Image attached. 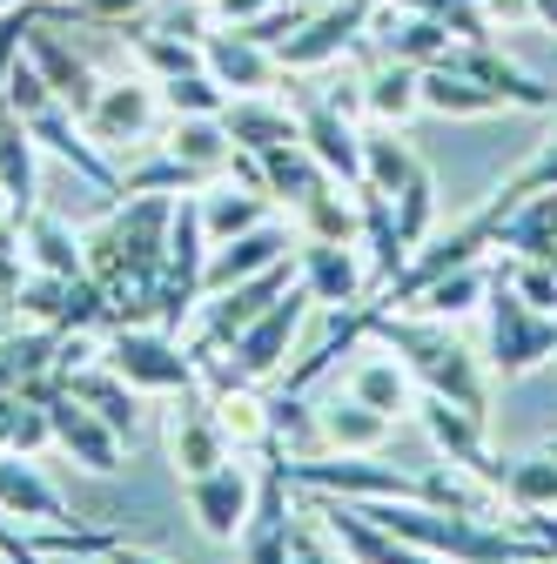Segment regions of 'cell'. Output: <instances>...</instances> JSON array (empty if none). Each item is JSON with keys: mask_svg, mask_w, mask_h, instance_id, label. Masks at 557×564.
<instances>
[{"mask_svg": "<svg viewBox=\"0 0 557 564\" xmlns=\"http://www.w3.org/2000/svg\"><path fill=\"white\" fill-rule=\"evenodd\" d=\"M290 470H283V451H275L269 464H262V477H255V505H249V518H242V531H236V557L242 564H290V544H296V518H290Z\"/></svg>", "mask_w": 557, "mask_h": 564, "instance_id": "cell-9", "label": "cell"}, {"mask_svg": "<svg viewBox=\"0 0 557 564\" xmlns=\"http://www.w3.org/2000/svg\"><path fill=\"white\" fill-rule=\"evenodd\" d=\"M75 564H81V557H75Z\"/></svg>", "mask_w": 557, "mask_h": 564, "instance_id": "cell-55", "label": "cell"}, {"mask_svg": "<svg viewBox=\"0 0 557 564\" xmlns=\"http://www.w3.org/2000/svg\"><path fill=\"white\" fill-rule=\"evenodd\" d=\"M342 564H350V557H342Z\"/></svg>", "mask_w": 557, "mask_h": 564, "instance_id": "cell-54", "label": "cell"}, {"mask_svg": "<svg viewBox=\"0 0 557 564\" xmlns=\"http://www.w3.org/2000/svg\"><path fill=\"white\" fill-rule=\"evenodd\" d=\"M229 431H222V416H216V403H201L195 390L182 397V410L168 416V457H175V470H182V484L188 477H201V470H216V464H229Z\"/></svg>", "mask_w": 557, "mask_h": 564, "instance_id": "cell-19", "label": "cell"}, {"mask_svg": "<svg viewBox=\"0 0 557 564\" xmlns=\"http://www.w3.org/2000/svg\"><path fill=\"white\" fill-rule=\"evenodd\" d=\"M477 8H483V21H491V34H498V28L511 34V28L531 21V0H477Z\"/></svg>", "mask_w": 557, "mask_h": 564, "instance_id": "cell-47", "label": "cell"}, {"mask_svg": "<svg viewBox=\"0 0 557 564\" xmlns=\"http://www.w3.org/2000/svg\"><path fill=\"white\" fill-rule=\"evenodd\" d=\"M498 498H511V511H557V457H550V451L504 457Z\"/></svg>", "mask_w": 557, "mask_h": 564, "instance_id": "cell-35", "label": "cell"}, {"mask_svg": "<svg viewBox=\"0 0 557 564\" xmlns=\"http://www.w3.org/2000/svg\"><path fill=\"white\" fill-rule=\"evenodd\" d=\"M544 451H550V457H557V437H544Z\"/></svg>", "mask_w": 557, "mask_h": 564, "instance_id": "cell-53", "label": "cell"}, {"mask_svg": "<svg viewBox=\"0 0 557 564\" xmlns=\"http://www.w3.org/2000/svg\"><path fill=\"white\" fill-rule=\"evenodd\" d=\"M531 21H537V28H550V34H557V0H531Z\"/></svg>", "mask_w": 557, "mask_h": 564, "instance_id": "cell-51", "label": "cell"}, {"mask_svg": "<svg viewBox=\"0 0 557 564\" xmlns=\"http://www.w3.org/2000/svg\"><path fill=\"white\" fill-rule=\"evenodd\" d=\"M216 416H222V431H229L236 451H269V444H275V423L262 416V403L249 397V383H229V390L216 397Z\"/></svg>", "mask_w": 557, "mask_h": 564, "instance_id": "cell-39", "label": "cell"}, {"mask_svg": "<svg viewBox=\"0 0 557 564\" xmlns=\"http://www.w3.org/2000/svg\"><path fill=\"white\" fill-rule=\"evenodd\" d=\"M444 67H457V75H470V82H483L491 95H504V108H531V115H550L557 108V88H544L531 67H517L498 41H457L444 54Z\"/></svg>", "mask_w": 557, "mask_h": 564, "instance_id": "cell-13", "label": "cell"}, {"mask_svg": "<svg viewBox=\"0 0 557 564\" xmlns=\"http://www.w3.org/2000/svg\"><path fill=\"white\" fill-rule=\"evenodd\" d=\"M54 383H61V390H75V397L108 423L121 444L142 437V390H134L128 377H114L101 357H95V364H81V370H67V377H54Z\"/></svg>", "mask_w": 557, "mask_h": 564, "instance_id": "cell-20", "label": "cell"}, {"mask_svg": "<svg viewBox=\"0 0 557 564\" xmlns=\"http://www.w3.org/2000/svg\"><path fill=\"white\" fill-rule=\"evenodd\" d=\"M195 208H201V236H208V249H216V242H229V236L269 223V208H275V202H269L262 188L236 182V175H216L208 188H195Z\"/></svg>", "mask_w": 557, "mask_h": 564, "instance_id": "cell-24", "label": "cell"}, {"mask_svg": "<svg viewBox=\"0 0 557 564\" xmlns=\"http://www.w3.org/2000/svg\"><path fill=\"white\" fill-rule=\"evenodd\" d=\"M283 8H303V14H309V8H323V0H283Z\"/></svg>", "mask_w": 557, "mask_h": 564, "instance_id": "cell-52", "label": "cell"}, {"mask_svg": "<svg viewBox=\"0 0 557 564\" xmlns=\"http://www.w3.org/2000/svg\"><path fill=\"white\" fill-rule=\"evenodd\" d=\"M424 115H444V121H483V115H504V95H491L483 82L457 75V67H424Z\"/></svg>", "mask_w": 557, "mask_h": 564, "instance_id": "cell-30", "label": "cell"}, {"mask_svg": "<svg viewBox=\"0 0 557 564\" xmlns=\"http://www.w3.org/2000/svg\"><path fill=\"white\" fill-rule=\"evenodd\" d=\"M309 290H303V275H296V290H283V296H275L229 349H222V357H208L201 370L208 377H216V390H229V383H262V377H275V370H283L290 364V349H296V336H303V316H309Z\"/></svg>", "mask_w": 557, "mask_h": 564, "instance_id": "cell-3", "label": "cell"}, {"mask_svg": "<svg viewBox=\"0 0 557 564\" xmlns=\"http://www.w3.org/2000/svg\"><path fill=\"white\" fill-rule=\"evenodd\" d=\"M201 269H208L201 208H195V195H182L175 202V229H168V256H162V290H155V323L168 336L201 310Z\"/></svg>", "mask_w": 557, "mask_h": 564, "instance_id": "cell-7", "label": "cell"}, {"mask_svg": "<svg viewBox=\"0 0 557 564\" xmlns=\"http://www.w3.org/2000/svg\"><path fill=\"white\" fill-rule=\"evenodd\" d=\"M370 21H376V0H323L275 41V61H283V75H323L370 34Z\"/></svg>", "mask_w": 557, "mask_h": 564, "instance_id": "cell-6", "label": "cell"}, {"mask_svg": "<svg viewBox=\"0 0 557 564\" xmlns=\"http://www.w3.org/2000/svg\"><path fill=\"white\" fill-rule=\"evenodd\" d=\"M0 208H14V216L28 223L41 208V182H34V134L28 121L0 101Z\"/></svg>", "mask_w": 557, "mask_h": 564, "instance_id": "cell-26", "label": "cell"}, {"mask_svg": "<svg viewBox=\"0 0 557 564\" xmlns=\"http://www.w3.org/2000/svg\"><path fill=\"white\" fill-rule=\"evenodd\" d=\"M416 423H424V437L437 444V457H444L450 470L477 477L483 490L504 484V457H491V444H483V431H491L483 416H470V410H457V403H444V397H424V403H416Z\"/></svg>", "mask_w": 557, "mask_h": 564, "instance_id": "cell-10", "label": "cell"}, {"mask_svg": "<svg viewBox=\"0 0 557 564\" xmlns=\"http://www.w3.org/2000/svg\"><path fill=\"white\" fill-rule=\"evenodd\" d=\"M28 134H34V149H47L54 162H67L81 182H95L101 195H121V175H114V162L88 141V128H81V115L67 108V101H47L41 115H28Z\"/></svg>", "mask_w": 557, "mask_h": 564, "instance_id": "cell-15", "label": "cell"}, {"mask_svg": "<svg viewBox=\"0 0 557 564\" xmlns=\"http://www.w3.org/2000/svg\"><path fill=\"white\" fill-rule=\"evenodd\" d=\"M128 47L142 54V67H149V82H175V75H195V67H201V47H195V41H175V34H162V28H149V34H134Z\"/></svg>", "mask_w": 557, "mask_h": 564, "instance_id": "cell-41", "label": "cell"}, {"mask_svg": "<svg viewBox=\"0 0 557 564\" xmlns=\"http://www.w3.org/2000/svg\"><path fill=\"white\" fill-rule=\"evenodd\" d=\"M483 329H491V370H498L504 383H517V377H531V370H544V364L557 357V316L531 310L511 282H504V269H491Z\"/></svg>", "mask_w": 557, "mask_h": 564, "instance_id": "cell-4", "label": "cell"}, {"mask_svg": "<svg viewBox=\"0 0 557 564\" xmlns=\"http://www.w3.org/2000/svg\"><path fill=\"white\" fill-rule=\"evenodd\" d=\"M21 282H28V256H21V249H8V256H0V310H14Z\"/></svg>", "mask_w": 557, "mask_h": 564, "instance_id": "cell-48", "label": "cell"}, {"mask_svg": "<svg viewBox=\"0 0 557 564\" xmlns=\"http://www.w3.org/2000/svg\"><path fill=\"white\" fill-rule=\"evenodd\" d=\"M47 14H54V0L41 8V21L28 28V61H34L41 75H47V88H54L67 108H75V115H88V101L101 95V75L88 67V54H81V47H67L61 34H47Z\"/></svg>", "mask_w": 557, "mask_h": 564, "instance_id": "cell-18", "label": "cell"}, {"mask_svg": "<svg viewBox=\"0 0 557 564\" xmlns=\"http://www.w3.org/2000/svg\"><path fill=\"white\" fill-rule=\"evenodd\" d=\"M296 269H303V290L329 310H363V290H370V269L357 256V242H296Z\"/></svg>", "mask_w": 557, "mask_h": 564, "instance_id": "cell-16", "label": "cell"}, {"mask_svg": "<svg viewBox=\"0 0 557 564\" xmlns=\"http://www.w3.org/2000/svg\"><path fill=\"white\" fill-rule=\"evenodd\" d=\"M498 249L511 262H557V188H537L511 208L498 223Z\"/></svg>", "mask_w": 557, "mask_h": 564, "instance_id": "cell-25", "label": "cell"}, {"mask_svg": "<svg viewBox=\"0 0 557 564\" xmlns=\"http://www.w3.org/2000/svg\"><path fill=\"white\" fill-rule=\"evenodd\" d=\"M41 8H47V0H28V8L0 14V88H8V75H14V61H21V47H28V28L41 21Z\"/></svg>", "mask_w": 557, "mask_h": 564, "instance_id": "cell-44", "label": "cell"}, {"mask_svg": "<svg viewBox=\"0 0 557 564\" xmlns=\"http://www.w3.org/2000/svg\"><path fill=\"white\" fill-rule=\"evenodd\" d=\"M363 115H376L383 128H403L409 115H424V67L383 54V67L363 75Z\"/></svg>", "mask_w": 557, "mask_h": 564, "instance_id": "cell-29", "label": "cell"}, {"mask_svg": "<svg viewBox=\"0 0 557 564\" xmlns=\"http://www.w3.org/2000/svg\"><path fill=\"white\" fill-rule=\"evenodd\" d=\"M296 134H303V149H309L342 188L363 182V128H357V115H342V108L323 101V95H296Z\"/></svg>", "mask_w": 557, "mask_h": 564, "instance_id": "cell-12", "label": "cell"}, {"mask_svg": "<svg viewBox=\"0 0 557 564\" xmlns=\"http://www.w3.org/2000/svg\"><path fill=\"white\" fill-rule=\"evenodd\" d=\"M108 564H168V557H162V551H142V544H121V538H114V544H108Z\"/></svg>", "mask_w": 557, "mask_h": 564, "instance_id": "cell-50", "label": "cell"}, {"mask_svg": "<svg viewBox=\"0 0 557 564\" xmlns=\"http://www.w3.org/2000/svg\"><path fill=\"white\" fill-rule=\"evenodd\" d=\"M0 518H28L41 531H67V498L21 451H0Z\"/></svg>", "mask_w": 557, "mask_h": 564, "instance_id": "cell-21", "label": "cell"}, {"mask_svg": "<svg viewBox=\"0 0 557 564\" xmlns=\"http://www.w3.org/2000/svg\"><path fill=\"white\" fill-rule=\"evenodd\" d=\"M101 364L114 377H128L134 390H168V397H188L201 383V364L195 349L175 343L162 323H114L108 343H101Z\"/></svg>", "mask_w": 557, "mask_h": 564, "instance_id": "cell-5", "label": "cell"}, {"mask_svg": "<svg viewBox=\"0 0 557 564\" xmlns=\"http://www.w3.org/2000/svg\"><path fill=\"white\" fill-rule=\"evenodd\" d=\"M363 336H376L390 357L416 377V390L424 397H444L470 416L491 423V377H483V364L470 357V349L450 336V323H430V316H390V310H357Z\"/></svg>", "mask_w": 557, "mask_h": 564, "instance_id": "cell-2", "label": "cell"}, {"mask_svg": "<svg viewBox=\"0 0 557 564\" xmlns=\"http://www.w3.org/2000/svg\"><path fill=\"white\" fill-rule=\"evenodd\" d=\"M390 208H396V236L416 249V242L437 229V175H430V169H416V175L390 195Z\"/></svg>", "mask_w": 557, "mask_h": 564, "instance_id": "cell-40", "label": "cell"}, {"mask_svg": "<svg viewBox=\"0 0 557 564\" xmlns=\"http://www.w3.org/2000/svg\"><path fill=\"white\" fill-rule=\"evenodd\" d=\"M416 169H424V162L409 155V141H403L396 128H370V134H363V182H357V188H370V195H396Z\"/></svg>", "mask_w": 557, "mask_h": 564, "instance_id": "cell-36", "label": "cell"}, {"mask_svg": "<svg viewBox=\"0 0 557 564\" xmlns=\"http://www.w3.org/2000/svg\"><path fill=\"white\" fill-rule=\"evenodd\" d=\"M370 34L383 41V54H390V61H409V67H437V61L457 47V34H450L444 21H430V14H409V8H390V0H376V21H370Z\"/></svg>", "mask_w": 557, "mask_h": 564, "instance_id": "cell-22", "label": "cell"}, {"mask_svg": "<svg viewBox=\"0 0 557 564\" xmlns=\"http://www.w3.org/2000/svg\"><path fill=\"white\" fill-rule=\"evenodd\" d=\"M249 505H255V477L242 464H216V470L188 477V511H195L201 538H216V544H236Z\"/></svg>", "mask_w": 557, "mask_h": 564, "instance_id": "cell-17", "label": "cell"}, {"mask_svg": "<svg viewBox=\"0 0 557 564\" xmlns=\"http://www.w3.org/2000/svg\"><path fill=\"white\" fill-rule=\"evenodd\" d=\"M155 88H162V108H168V115H222V108H229L222 82L208 75V67H195V75H175V82H155Z\"/></svg>", "mask_w": 557, "mask_h": 564, "instance_id": "cell-42", "label": "cell"}, {"mask_svg": "<svg viewBox=\"0 0 557 564\" xmlns=\"http://www.w3.org/2000/svg\"><path fill=\"white\" fill-rule=\"evenodd\" d=\"M262 162V188H269V202H283L290 208V216H296V208L303 202H316L336 175L303 149V141H283V149H269V155H255Z\"/></svg>", "mask_w": 557, "mask_h": 564, "instance_id": "cell-27", "label": "cell"}, {"mask_svg": "<svg viewBox=\"0 0 557 564\" xmlns=\"http://www.w3.org/2000/svg\"><path fill=\"white\" fill-rule=\"evenodd\" d=\"M290 564H336V557L323 551V538H316V531H296V544H290Z\"/></svg>", "mask_w": 557, "mask_h": 564, "instance_id": "cell-49", "label": "cell"}, {"mask_svg": "<svg viewBox=\"0 0 557 564\" xmlns=\"http://www.w3.org/2000/svg\"><path fill=\"white\" fill-rule=\"evenodd\" d=\"M208 182H216V175H201L195 162H182L175 149H162L155 162H142L134 175H121V195H195Z\"/></svg>", "mask_w": 557, "mask_h": 564, "instance_id": "cell-38", "label": "cell"}, {"mask_svg": "<svg viewBox=\"0 0 557 564\" xmlns=\"http://www.w3.org/2000/svg\"><path fill=\"white\" fill-rule=\"evenodd\" d=\"M34 397H47V423H54V451H67L81 470H95V477H114L121 470V437L108 431V423L75 397V390H61L54 383V370L47 377H34L28 383Z\"/></svg>", "mask_w": 557, "mask_h": 564, "instance_id": "cell-8", "label": "cell"}, {"mask_svg": "<svg viewBox=\"0 0 557 564\" xmlns=\"http://www.w3.org/2000/svg\"><path fill=\"white\" fill-rule=\"evenodd\" d=\"M162 115H168V108H162V88H155L149 75H142V82H101V95L88 101L81 128H88L95 149H128V141H149Z\"/></svg>", "mask_w": 557, "mask_h": 564, "instance_id": "cell-11", "label": "cell"}, {"mask_svg": "<svg viewBox=\"0 0 557 564\" xmlns=\"http://www.w3.org/2000/svg\"><path fill=\"white\" fill-rule=\"evenodd\" d=\"M483 296H491V269H483V262H463V269L437 275L430 290H416V303H409V310H390V316H430V323H463V316H477V310H483Z\"/></svg>", "mask_w": 557, "mask_h": 564, "instance_id": "cell-28", "label": "cell"}, {"mask_svg": "<svg viewBox=\"0 0 557 564\" xmlns=\"http://www.w3.org/2000/svg\"><path fill=\"white\" fill-rule=\"evenodd\" d=\"M162 149H175L201 175H229V162H236V141H229L222 115H168V141H162Z\"/></svg>", "mask_w": 557, "mask_h": 564, "instance_id": "cell-32", "label": "cell"}, {"mask_svg": "<svg viewBox=\"0 0 557 564\" xmlns=\"http://www.w3.org/2000/svg\"><path fill=\"white\" fill-rule=\"evenodd\" d=\"M269 8H283V0H208L216 28H249V21H262Z\"/></svg>", "mask_w": 557, "mask_h": 564, "instance_id": "cell-45", "label": "cell"}, {"mask_svg": "<svg viewBox=\"0 0 557 564\" xmlns=\"http://www.w3.org/2000/svg\"><path fill=\"white\" fill-rule=\"evenodd\" d=\"M350 397L370 403V410H383V416H403V410L416 403V377H409L396 357H370V364H357Z\"/></svg>", "mask_w": 557, "mask_h": 564, "instance_id": "cell-37", "label": "cell"}, {"mask_svg": "<svg viewBox=\"0 0 557 564\" xmlns=\"http://www.w3.org/2000/svg\"><path fill=\"white\" fill-rule=\"evenodd\" d=\"M21 249H28V269H41V275H88L81 236L61 216H47V208H34V216L21 223Z\"/></svg>", "mask_w": 557, "mask_h": 564, "instance_id": "cell-31", "label": "cell"}, {"mask_svg": "<svg viewBox=\"0 0 557 564\" xmlns=\"http://www.w3.org/2000/svg\"><path fill=\"white\" fill-rule=\"evenodd\" d=\"M504 269V282H511V290L531 303V310H544V316H557V262H498Z\"/></svg>", "mask_w": 557, "mask_h": 564, "instance_id": "cell-43", "label": "cell"}, {"mask_svg": "<svg viewBox=\"0 0 557 564\" xmlns=\"http://www.w3.org/2000/svg\"><path fill=\"white\" fill-rule=\"evenodd\" d=\"M201 67L222 82V95H275V82H283L275 47L255 41L249 28H216L201 41Z\"/></svg>", "mask_w": 557, "mask_h": 564, "instance_id": "cell-14", "label": "cell"}, {"mask_svg": "<svg viewBox=\"0 0 557 564\" xmlns=\"http://www.w3.org/2000/svg\"><path fill=\"white\" fill-rule=\"evenodd\" d=\"M222 128H229V141L242 155H269V149H283V141H303L296 134V108L283 95H229Z\"/></svg>", "mask_w": 557, "mask_h": 564, "instance_id": "cell-23", "label": "cell"}, {"mask_svg": "<svg viewBox=\"0 0 557 564\" xmlns=\"http://www.w3.org/2000/svg\"><path fill=\"white\" fill-rule=\"evenodd\" d=\"M61 357V336L41 329V323H21L14 336H0V397L8 390H28L34 377H47Z\"/></svg>", "mask_w": 557, "mask_h": 564, "instance_id": "cell-34", "label": "cell"}, {"mask_svg": "<svg viewBox=\"0 0 557 564\" xmlns=\"http://www.w3.org/2000/svg\"><path fill=\"white\" fill-rule=\"evenodd\" d=\"M142 8H155V0H67V14H88V21H128Z\"/></svg>", "mask_w": 557, "mask_h": 564, "instance_id": "cell-46", "label": "cell"}, {"mask_svg": "<svg viewBox=\"0 0 557 564\" xmlns=\"http://www.w3.org/2000/svg\"><path fill=\"white\" fill-rule=\"evenodd\" d=\"M316 431L329 437V451H383L390 431H396V416H383V410H370L357 397H336V403L316 410Z\"/></svg>", "mask_w": 557, "mask_h": 564, "instance_id": "cell-33", "label": "cell"}, {"mask_svg": "<svg viewBox=\"0 0 557 564\" xmlns=\"http://www.w3.org/2000/svg\"><path fill=\"white\" fill-rule=\"evenodd\" d=\"M175 202L182 195H121L108 216L81 236L88 275L101 282V296H108V323H142V316H155L162 256H168V229H175Z\"/></svg>", "mask_w": 557, "mask_h": 564, "instance_id": "cell-1", "label": "cell"}]
</instances>
